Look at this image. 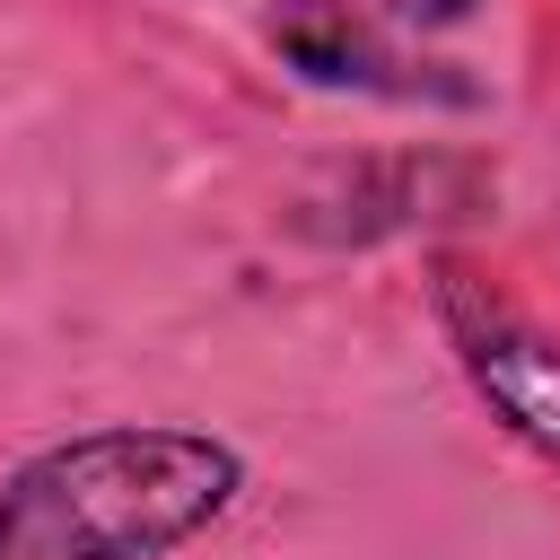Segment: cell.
<instances>
[{"mask_svg":"<svg viewBox=\"0 0 560 560\" xmlns=\"http://www.w3.org/2000/svg\"><path fill=\"white\" fill-rule=\"evenodd\" d=\"M271 44L315 88H376V70H385L376 61V35L359 26L350 0H271Z\"/></svg>","mask_w":560,"mask_h":560,"instance_id":"cell-3","label":"cell"},{"mask_svg":"<svg viewBox=\"0 0 560 560\" xmlns=\"http://www.w3.org/2000/svg\"><path fill=\"white\" fill-rule=\"evenodd\" d=\"M245 490V455L210 429H88L0 481V560H166Z\"/></svg>","mask_w":560,"mask_h":560,"instance_id":"cell-1","label":"cell"},{"mask_svg":"<svg viewBox=\"0 0 560 560\" xmlns=\"http://www.w3.org/2000/svg\"><path fill=\"white\" fill-rule=\"evenodd\" d=\"M385 9H394V18H411V26H455L472 0H385Z\"/></svg>","mask_w":560,"mask_h":560,"instance_id":"cell-4","label":"cell"},{"mask_svg":"<svg viewBox=\"0 0 560 560\" xmlns=\"http://www.w3.org/2000/svg\"><path fill=\"white\" fill-rule=\"evenodd\" d=\"M438 324L455 341V368L472 376V394L534 446L560 455V341L542 324H525L490 280H472L464 262H438Z\"/></svg>","mask_w":560,"mask_h":560,"instance_id":"cell-2","label":"cell"}]
</instances>
